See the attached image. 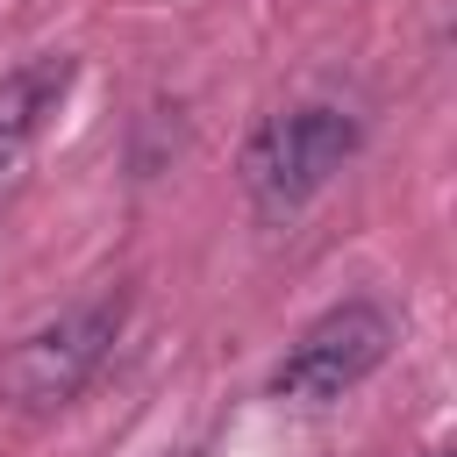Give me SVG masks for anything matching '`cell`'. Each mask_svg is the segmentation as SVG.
I'll use <instances>...</instances> for the list:
<instances>
[{
	"label": "cell",
	"instance_id": "obj_1",
	"mask_svg": "<svg viewBox=\"0 0 457 457\" xmlns=\"http://www.w3.org/2000/svg\"><path fill=\"white\" fill-rule=\"evenodd\" d=\"M350 150H357V114H343V107H328V100H307V107L271 114V121L250 136V150H243V186H250V200H257L264 214H293V207H307V200L350 164Z\"/></svg>",
	"mask_w": 457,
	"mask_h": 457
},
{
	"label": "cell",
	"instance_id": "obj_2",
	"mask_svg": "<svg viewBox=\"0 0 457 457\" xmlns=\"http://www.w3.org/2000/svg\"><path fill=\"white\" fill-rule=\"evenodd\" d=\"M114 336H121V300H86V307H64L57 321L29 328V336L14 343V357L0 364L7 407H21V414H57V407H71V400L93 386V371L107 364Z\"/></svg>",
	"mask_w": 457,
	"mask_h": 457
},
{
	"label": "cell",
	"instance_id": "obj_3",
	"mask_svg": "<svg viewBox=\"0 0 457 457\" xmlns=\"http://www.w3.org/2000/svg\"><path fill=\"white\" fill-rule=\"evenodd\" d=\"M386 343H393L386 307H371V300H343V307H328L321 321L300 328V343H293V350L278 357V371H271V393L293 400V407L343 400L350 386H364V378L378 371Z\"/></svg>",
	"mask_w": 457,
	"mask_h": 457
},
{
	"label": "cell",
	"instance_id": "obj_4",
	"mask_svg": "<svg viewBox=\"0 0 457 457\" xmlns=\"http://www.w3.org/2000/svg\"><path fill=\"white\" fill-rule=\"evenodd\" d=\"M71 71H79L71 57H29L0 79V171H14L29 157V143L50 129V114L71 93Z\"/></svg>",
	"mask_w": 457,
	"mask_h": 457
}]
</instances>
